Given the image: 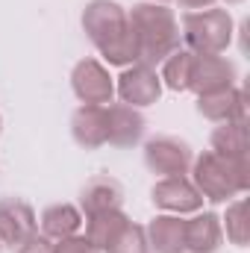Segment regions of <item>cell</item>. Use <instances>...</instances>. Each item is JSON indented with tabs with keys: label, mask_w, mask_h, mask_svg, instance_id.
<instances>
[{
	"label": "cell",
	"mask_w": 250,
	"mask_h": 253,
	"mask_svg": "<svg viewBox=\"0 0 250 253\" xmlns=\"http://www.w3.org/2000/svg\"><path fill=\"white\" fill-rule=\"evenodd\" d=\"M83 33L109 65L129 68L138 62L135 36L126 21V9L115 0H91L83 9Z\"/></svg>",
	"instance_id": "6da1fadb"
},
{
	"label": "cell",
	"mask_w": 250,
	"mask_h": 253,
	"mask_svg": "<svg viewBox=\"0 0 250 253\" xmlns=\"http://www.w3.org/2000/svg\"><path fill=\"white\" fill-rule=\"evenodd\" d=\"M129 30L135 36V47H138V62L156 68L162 65L171 53L180 50V21L174 15V9H168L165 3H135L126 12Z\"/></svg>",
	"instance_id": "7a4b0ae2"
},
{
	"label": "cell",
	"mask_w": 250,
	"mask_h": 253,
	"mask_svg": "<svg viewBox=\"0 0 250 253\" xmlns=\"http://www.w3.org/2000/svg\"><path fill=\"white\" fill-rule=\"evenodd\" d=\"M194 189L203 200L212 203H230L239 194H245L250 186V162L248 159H227L215 150L200 153L191 162Z\"/></svg>",
	"instance_id": "3957f363"
},
{
	"label": "cell",
	"mask_w": 250,
	"mask_h": 253,
	"mask_svg": "<svg viewBox=\"0 0 250 253\" xmlns=\"http://www.w3.org/2000/svg\"><path fill=\"white\" fill-rule=\"evenodd\" d=\"M191 53H224L233 42V18L227 9H200L183 18V33Z\"/></svg>",
	"instance_id": "277c9868"
},
{
	"label": "cell",
	"mask_w": 250,
	"mask_h": 253,
	"mask_svg": "<svg viewBox=\"0 0 250 253\" xmlns=\"http://www.w3.org/2000/svg\"><path fill=\"white\" fill-rule=\"evenodd\" d=\"M191 162V147L183 138L156 135L144 144V165L159 177H186Z\"/></svg>",
	"instance_id": "5b68a950"
},
{
	"label": "cell",
	"mask_w": 250,
	"mask_h": 253,
	"mask_svg": "<svg viewBox=\"0 0 250 253\" xmlns=\"http://www.w3.org/2000/svg\"><path fill=\"white\" fill-rule=\"evenodd\" d=\"M71 88L74 94L88 106H106L115 97V80L97 59H83L71 71Z\"/></svg>",
	"instance_id": "8992f818"
},
{
	"label": "cell",
	"mask_w": 250,
	"mask_h": 253,
	"mask_svg": "<svg viewBox=\"0 0 250 253\" xmlns=\"http://www.w3.org/2000/svg\"><path fill=\"white\" fill-rule=\"evenodd\" d=\"M236 85V65L221 53H194L191 74H188V91L209 94L218 88Z\"/></svg>",
	"instance_id": "52a82bcc"
},
{
	"label": "cell",
	"mask_w": 250,
	"mask_h": 253,
	"mask_svg": "<svg viewBox=\"0 0 250 253\" xmlns=\"http://www.w3.org/2000/svg\"><path fill=\"white\" fill-rule=\"evenodd\" d=\"M115 91H118V97L124 100L126 106L144 109V106H153L162 97V80H159L156 68L129 65V68H124V74L118 77Z\"/></svg>",
	"instance_id": "ba28073f"
},
{
	"label": "cell",
	"mask_w": 250,
	"mask_h": 253,
	"mask_svg": "<svg viewBox=\"0 0 250 253\" xmlns=\"http://www.w3.org/2000/svg\"><path fill=\"white\" fill-rule=\"evenodd\" d=\"M150 200L156 209L168 212V215H188V212H200L203 197L194 189V183L186 177H162L153 189Z\"/></svg>",
	"instance_id": "9c48e42d"
},
{
	"label": "cell",
	"mask_w": 250,
	"mask_h": 253,
	"mask_svg": "<svg viewBox=\"0 0 250 253\" xmlns=\"http://www.w3.org/2000/svg\"><path fill=\"white\" fill-rule=\"evenodd\" d=\"M197 112L212 121V124H227V121H248V103L245 91L239 85L218 88L209 94H197Z\"/></svg>",
	"instance_id": "30bf717a"
},
{
	"label": "cell",
	"mask_w": 250,
	"mask_h": 253,
	"mask_svg": "<svg viewBox=\"0 0 250 253\" xmlns=\"http://www.w3.org/2000/svg\"><path fill=\"white\" fill-rule=\"evenodd\" d=\"M39 227V218L33 206L21 197H3L0 200V245L18 248L27 236H33Z\"/></svg>",
	"instance_id": "8fae6325"
},
{
	"label": "cell",
	"mask_w": 250,
	"mask_h": 253,
	"mask_svg": "<svg viewBox=\"0 0 250 253\" xmlns=\"http://www.w3.org/2000/svg\"><path fill=\"white\" fill-rule=\"evenodd\" d=\"M144 129H147V121L135 106H126V103L106 106V144L135 147L144 138Z\"/></svg>",
	"instance_id": "7c38bea8"
},
{
	"label": "cell",
	"mask_w": 250,
	"mask_h": 253,
	"mask_svg": "<svg viewBox=\"0 0 250 253\" xmlns=\"http://www.w3.org/2000/svg\"><path fill=\"white\" fill-rule=\"evenodd\" d=\"M71 135L85 150L103 147L106 144V106H88V103H83L71 115Z\"/></svg>",
	"instance_id": "4fadbf2b"
},
{
	"label": "cell",
	"mask_w": 250,
	"mask_h": 253,
	"mask_svg": "<svg viewBox=\"0 0 250 253\" xmlns=\"http://www.w3.org/2000/svg\"><path fill=\"white\" fill-rule=\"evenodd\" d=\"M121 203H124V186L112 177H94L80 191V212H85V218L97 212L121 209Z\"/></svg>",
	"instance_id": "5bb4252c"
},
{
	"label": "cell",
	"mask_w": 250,
	"mask_h": 253,
	"mask_svg": "<svg viewBox=\"0 0 250 253\" xmlns=\"http://www.w3.org/2000/svg\"><path fill=\"white\" fill-rule=\"evenodd\" d=\"M147 245L156 253H186V221L180 215H156L147 227Z\"/></svg>",
	"instance_id": "9a60e30c"
},
{
	"label": "cell",
	"mask_w": 250,
	"mask_h": 253,
	"mask_svg": "<svg viewBox=\"0 0 250 253\" xmlns=\"http://www.w3.org/2000/svg\"><path fill=\"white\" fill-rule=\"evenodd\" d=\"M224 242V227L215 212H200L186 221V251L215 253Z\"/></svg>",
	"instance_id": "2e32d148"
},
{
	"label": "cell",
	"mask_w": 250,
	"mask_h": 253,
	"mask_svg": "<svg viewBox=\"0 0 250 253\" xmlns=\"http://www.w3.org/2000/svg\"><path fill=\"white\" fill-rule=\"evenodd\" d=\"M42 224V236H47L50 242H62L68 236H77L83 227V212L71 203H53L42 212L39 218Z\"/></svg>",
	"instance_id": "e0dca14e"
},
{
	"label": "cell",
	"mask_w": 250,
	"mask_h": 253,
	"mask_svg": "<svg viewBox=\"0 0 250 253\" xmlns=\"http://www.w3.org/2000/svg\"><path fill=\"white\" fill-rule=\"evenodd\" d=\"M129 224L121 209H109V212H97V215H88L85 218V239L97 248L100 253L109 251V245L118 239V233Z\"/></svg>",
	"instance_id": "ac0fdd59"
},
{
	"label": "cell",
	"mask_w": 250,
	"mask_h": 253,
	"mask_svg": "<svg viewBox=\"0 0 250 253\" xmlns=\"http://www.w3.org/2000/svg\"><path fill=\"white\" fill-rule=\"evenodd\" d=\"M212 150L227 159H248V121H227L212 129Z\"/></svg>",
	"instance_id": "d6986e66"
},
{
	"label": "cell",
	"mask_w": 250,
	"mask_h": 253,
	"mask_svg": "<svg viewBox=\"0 0 250 253\" xmlns=\"http://www.w3.org/2000/svg\"><path fill=\"white\" fill-rule=\"evenodd\" d=\"M191 59H194V53H191V50H183V47H180L177 53H171V56L162 62V74H159L162 85H168L171 91H188Z\"/></svg>",
	"instance_id": "ffe728a7"
},
{
	"label": "cell",
	"mask_w": 250,
	"mask_h": 253,
	"mask_svg": "<svg viewBox=\"0 0 250 253\" xmlns=\"http://www.w3.org/2000/svg\"><path fill=\"white\" fill-rule=\"evenodd\" d=\"M221 227L227 230V239L239 248L248 245V206L245 200H230L227 203V215L221 218Z\"/></svg>",
	"instance_id": "44dd1931"
},
{
	"label": "cell",
	"mask_w": 250,
	"mask_h": 253,
	"mask_svg": "<svg viewBox=\"0 0 250 253\" xmlns=\"http://www.w3.org/2000/svg\"><path fill=\"white\" fill-rule=\"evenodd\" d=\"M106 253H150V245H147V233H144V227H138V224H126L124 230L118 233V239L109 245V251Z\"/></svg>",
	"instance_id": "7402d4cb"
},
{
	"label": "cell",
	"mask_w": 250,
	"mask_h": 253,
	"mask_svg": "<svg viewBox=\"0 0 250 253\" xmlns=\"http://www.w3.org/2000/svg\"><path fill=\"white\" fill-rule=\"evenodd\" d=\"M53 253H100L85 236H68L62 242H53Z\"/></svg>",
	"instance_id": "603a6c76"
},
{
	"label": "cell",
	"mask_w": 250,
	"mask_h": 253,
	"mask_svg": "<svg viewBox=\"0 0 250 253\" xmlns=\"http://www.w3.org/2000/svg\"><path fill=\"white\" fill-rule=\"evenodd\" d=\"M15 253H53V242L47 236H42V233H33L15 248Z\"/></svg>",
	"instance_id": "cb8c5ba5"
},
{
	"label": "cell",
	"mask_w": 250,
	"mask_h": 253,
	"mask_svg": "<svg viewBox=\"0 0 250 253\" xmlns=\"http://www.w3.org/2000/svg\"><path fill=\"white\" fill-rule=\"evenodd\" d=\"M183 9H191V12H200V9H212L215 0H177Z\"/></svg>",
	"instance_id": "d4e9b609"
},
{
	"label": "cell",
	"mask_w": 250,
	"mask_h": 253,
	"mask_svg": "<svg viewBox=\"0 0 250 253\" xmlns=\"http://www.w3.org/2000/svg\"><path fill=\"white\" fill-rule=\"evenodd\" d=\"M150 3H168V0H150Z\"/></svg>",
	"instance_id": "484cf974"
},
{
	"label": "cell",
	"mask_w": 250,
	"mask_h": 253,
	"mask_svg": "<svg viewBox=\"0 0 250 253\" xmlns=\"http://www.w3.org/2000/svg\"><path fill=\"white\" fill-rule=\"evenodd\" d=\"M227 3H242V0H227Z\"/></svg>",
	"instance_id": "4316f807"
},
{
	"label": "cell",
	"mask_w": 250,
	"mask_h": 253,
	"mask_svg": "<svg viewBox=\"0 0 250 253\" xmlns=\"http://www.w3.org/2000/svg\"><path fill=\"white\" fill-rule=\"evenodd\" d=\"M0 129H3V121H0Z\"/></svg>",
	"instance_id": "83f0119b"
}]
</instances>
